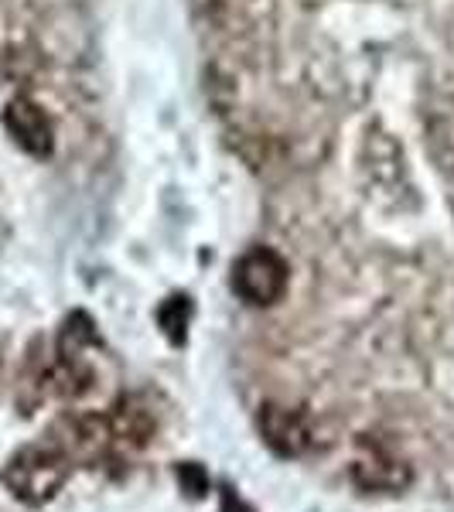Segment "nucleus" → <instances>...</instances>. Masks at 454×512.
Listing matches in <instances>:
<instances>
[{
    "mask_svg": "<svg viewBox=\"0 0 454 512\" xmlns=\"http://www.w3.org/2000/svg\"><path fill=\"white\" fill-rule=\"evenodd\" d=\"M65 478H69V458L59 448H24L4 472L11 492L31 506L52 499L65 485Z\"/></svg>",
    "mask_w": 454,
    "mask_h": 512,
    "instance_id": "nucleus-1",
    "label": "nucleus"
},
{
    "mask_svg": "<svg viewBox=\"0 0 454 512\" xmlns=\"http://www.w3.org/2000/svg\"><path fill=\"white\" fill-rule=\"evenodd\" d=\"M352 478L366 492H400L410 482V468L400 458H390L383 451H373L352 465Z\"/></svg>",
    "mask_w": 454,
    "mask_h": 512,
    "instance_id": "nucleus-5",
    "label": "nucleus"
},
{
    "mask_svg": "<svg viewBox=\"0 0 454 512\" xmlns=\"http://www.w3.org/2000/svg\"><path fill=\"white\" fill-rule=\"evenodd\" d=\"M4 127L14 144H18L24 154H31V158H48V154H52V147H55L52 120H48V113L41 110L35 99H28V96L11 99L4 110Z\"/></svg>",
    "mask_w": 454,
    "mask_h": 512,
    "instance_id": "nucleus-4",
    "label": "nucleus"
},
{
    "mask_svg": "<svg viewBox=\"0 0 454 512\" xmlns=\"http://www.w3.org/2000/svg\"><path fill=\"white\" fill-rule=\"evenodd\" d=\"M188 315H192V304H188V297H171V301L161 308V325H164V332L175 338V342L185 338Z\"/></svg>",
    "mask_w": 454,
    "mask_h": 512,
    "instance_id": "nucleus-6",
    "label": "nucleus"
},
{
    "mask_svg": "<svg viewBox=\"0 0 454 512\" xmlns=\"http://www.w3.org/2000/svg\"><path fill=\"white\" fill-rule=\"evenodd\" d=\"M287 270L284 256L267 250V246H253L233 263V291L239 294V301L253 304V308H270L277 304L287 291Z\"/></svg>",
    "mask_w": 454,
    "mask_h": 512,
    "instance_id": "nucleus-2",
    "label": "nucleus"
},
{
    "mask_svg": "<svg viewBox=\"0 0 454 512\" xmlns=\"http://www.w3.org/2000/svg\"><path fill=\"white\" fill-rule=\"evenodd\" d=\"M260 434L267 448L280 458H301L315 444V427L304 410L284 407V403H267L260 410Z\"/></svg>",
    "mask_w": 454,
    "mask_h": 512,
    "instance_id": "nucleus-3",
    "label": "nucleus"
},
{
    "mask_svg": "<svg viewBox=\"0 0 454 512\" xmlns=\"http://www.w3.org/2000/svg\"><path fill=\"white\" fill-rule=\"evenodd\" d=\"M222 512H253L250 506H246L239 495H233V492H222Z\"/></svg>",
    "mask_w": 454,
    "mask_h": 512,
    "instance_id": "nucleus-8",
    "label": "nucleus"
},
{
    "mask_svg": "<svg viewBox=\"0 0 454 512\" xmlns=\"http://www.w3.org/2000/svg\"><path fill=\"white\" fill-rule=\"evenodd\" d=\"M178 482L185 485V492L192 495V499H198V495H205V489H209V478H205V472L198 465H181L178 468Z\"/></svg>",
    "mask_w": 454,
    "mask_h": 512,
    "instance_id": "nucleus-7",
    "label": "nucleus"
}]
</instances>
